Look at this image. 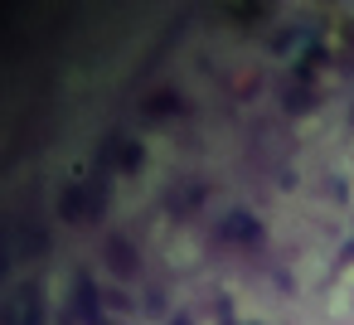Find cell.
Here are the masks:
<instances>
[{"label": "cell", "instance_id": "cell-1", "mask_svg": "<svg viewBox=\"0 0 354 325\" xmlns=\"http://www.w3.org/2000/svg\"><path fill=\"white\" fill-rule=\"evenodd\" d=\"M39 315H44V306H39V296L30 286H20L10 296V306H6V325H39Z\"/></svg>", "mask_w": 354, "mask_h": 325}, {"label": "cell", "instance_id": "cell-2", "mask_svg": "<svg viewBox=\"0 0 354 325\" xmlns=\"http://www.w3.org/2000/svg\"><path fill=\"white\" fill-rule=\"evenodd\" d=\"M223 238H243V243H257V223H252L248 214H233V219L223 223Z\"/></svg>", "mask_w": 354, "mask_h": 325}]
</instances>
